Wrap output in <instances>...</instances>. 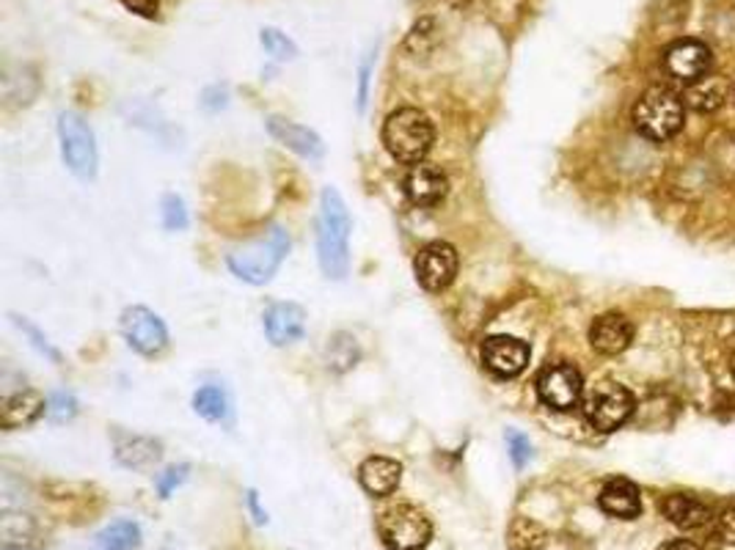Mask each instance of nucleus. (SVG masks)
<instances>
[{"label":"nucleus","mask_w":735,"mask_h":550,"mask_svg":"<svg viewBox=\"0 0 735 550\" xmlns=\"http://www.w3.org/2000/svg\"><path fill=\"white\" fill-rule=\"evenodd\" d=\"M634 341V325L623 314H603L592 323L590 345L601 356H620Z\"/></svg>","instance_id":"2eb2a0df"},{"label":"nucleus","mask_w":735,"mask_h":550,"mask_svg":"<svg viewBox=\"0 0 735 550\" xmlns=\"http://www.w3.org/2000/svg\"><path fill=\"white\" fill-rule=\"evenodd\" d=\"M160 215H163V226H166L168 232H182V228L188 226V210H185V201L179 199V195L174 193L163 195Z\"/></svg>","instance_id":"c85d7f7f"},{"label":"nucleus","mask_w":735,"mask_h":550,"mask_svg":"<svg viewBox=\"0 0 735 550\" xmlns=\"http://www.w3.org/2000/svg\"><path fill=\"white\" fill-rule=\"evenodd\" d=\"M508 449H510V460H513V465L519 468V471L526 465V462L532 460L530 438H526V435H521V433H515V429H510V433H508Z\"/></svg>","instance_id":"2f4dec72"},{"label":"nucleus","mask_w":735,"mask_h":550,"mask_svg":"<svg viewBox=\"0 0 735 550\" xmlns=\"http://www.w3.org/2000/svg\"><path fill=\"white\" fill-rule=\"evenodd\" d=\"M259 42H263L265 53H268L270 58H276V61H292V58L298 56L296 42H292L287 34H281V31H276V29H263V34H259Z\"/></svg>","instance_id":"cd10ccee"},{"label":"nucleus","mask_w":735,"mask_h":550,"mask_svg":"<svg viewBox=\"0 0 735 550\" xmlns=\"http://www.w3.org/2000/svg\"><path fill=\"white\" fill-rule=\"evenodd\" d=\"M435 141V127L427 113L419 108H400L383 124V144L394 160L405 166H419L430 155Z\"/></svg>","instance_id":"7ed1b4c3"},{"label":"nucleus","mask_w":735,"mask_h":550,"mask_svg":"<svg viewBox=\"0 0 735 550\" xmlns=\"http://www.w3.org/2000/svg\"><path fill=\"white\" fill-rule=\"evenodd\" d=\"M661 512L672 526L683 528V531H694V528H702L711 520V506L689 493L667 495L661 504Z\"/></svg>","instance_id":"a211bd4d"},{"label":"nucleus","mask_w":735,"mask_h":550,"mask_svg":"<svg viewBox=\"0 0 735 550\" xmlns=\"http://www.w3.org/2000/svg\"><path fill=\"white\" fill-rule=\"evenodd\" d=\"M548 534L532 517H515L508 528V548L510 550H546Z\"/></svg>","instance_id":"a878e982"},{"label":"nucleus","mask_w":735,"mask_h":550,"mask_svg":"<svg viewBox=\"0 0 735 550\" xmlns=\"http://www.w3.org/2000/svg\"><path fill=\"white\" fill-rule=\"evenodd\" d=\"M116 460L124 468L141 471L160 460V444L146 435H116Z\"/></svg>","instance_id":"412c9836"},{"label":"nucleus","mask_w":735,"mask_h":550,"mask_svg":"<svg viewBox=\"0 0 735 550\" xmlns=\"http://www.w3.org/2000/svg\"><path fill=\"white\" fill-rule=\"evenodd\" d=\"M631 413H634V396L625 385L612 383V380L598 383L584 400L587 422L601 433H614L617 427H623Z\"/></svg>","instance_id":"0eeeda50"},{"label":"nucleus","mask_w":735,"mask_h":550,"mask_svg":"<svg viewBox=\"0 0 735 550\" xmlns=\"http://www.w3.org/2000/svg\"><path fill=\"white\" fill-rule=\"evenodd\" d=\"M122 336L135 352L146 358L160 356L168 347V330L163 319L146 306H130L122 314Z\"/></svg>","instance_id":"6e6552de"},{"label":"nucleus","mask_w":735,"mask_h":550,"mask_svg":"<svg viewBox=\"0 0 735 550\" xmlns=\"http://www.w3.org/2000/svg\"><path fill=\"white\" fill-rule=\"evenodd\" d=\"M730 89H733V86L724 83L722 78H708L705 75V78L689 86V91H686V102H689V108H694L697 113H713L722 108L724 100H727Z\"/></svg>","instance_id":"5701e85b"},{"label":"nucleus","mask_w":735,"mask_h":550,"mask_svg":"<svg viewBox=\"0 0 735 550\" xmlns=\"http://www.w3.org/2000/svg\"><path fill=\"white\" fill-rule=\"evenodd\" d=\"M78 416V400H75L69 391H56V394L47 400V418L56 424L73 422Z\"/></svg>","instance_id":"c756f323"},{"label":"nucleus","mask_w":735,"mask_h":550,"mask_svg":"<svg viewBox=\"0 0 735 550\" xmlns=\"http://www.w3.org/2000/svg\"><path fill=\"white\" fill-rule=\"evenodd\" d=\"M14 325H18V328L23 330L25 336H29V339H31V345H34L36 350L42 352V356H47V358H51L53 363H62V356H58V352L53 350V345H51V341H47V336L42 334V330L36 328V325H31L29 319H25V317H14Z\"/></svg>","instance_id":"7c9ffc66"},{"label":"nucleus","mask_w":735,"mask_h":550,"mask_svg":"<svg viewBox=\"0 0 735 550\" xmlns=\"http://www.w3.org/2000/svg\"><path fill=\"white\" fill-rule=\"evenodd\" d=\"M658 550H700V545L691 542V539H672V542H664Z\"/></svg>","instance_id":"e433bc0d"},{"label":"nucleus","mask_w":735,"mask_h":550,"mask_svg":"<svg viewBox=\"0 0 735 550\" xmlns=\"http://www.w3.org/2000/svg\"><path fill=\"white\" fill-rule=\"evenodd\" d=\"M733 378H735V356H733Z\"/></svg>","instance_id":"ea45409f"},{"label":"nucleus","mask_w":735,"mask_h":550,"mask_svg":"<svg viewBox=\"0 0 735 550\" xmlns=\"http://www.w3.org/2000/svg\"><path fill=\"white\" fill-rule=\"evenodd\" d=\"M141 528L133 520H116L102 528L89 550H138Z\"/></svg>","instance_id":"393cba45"},{"label":"nucleus","mask_w":735,"mask_h":550,"mask_svg":"<svg viewBox=\"0 0 735 550\" xmlns=\"http://www.w3.org/2000/svg\"><path fill=\"white\" fill-rule=\"evenodd\" d=\"M416 281L427 292H441L457 276V250L449 243H430L416 256Z\"/></svg>","instance_id":"9d476101"},{"label":"nucleus","mask_w":735,"mask_h":550,"mask_svg":"<svg viewBox=\"0 0 735 550\" xmlns=\"http://www.w3.org/2000/svg\"><path fill=\"white\" fill-rule=\"evenodd\" d=\"M287 254H290V234H287L281 226H270L268 232H263L259 237L237 245V248L229 254L226 265L240 281L263 287L274 279L276 270L281 267V261L287 259Z\"/></svg>","instance_id":"f03ea898"},{"label":"nucleus","mask_w":735,"mask_h":550,"mask_svg":"<svg viewBox=\"0 0 735 550\" xmlns=\"http://www.w3.org/2000/svg\"><path fill=\"white\" fill-rule=\"evenodd\" d=\"M58 141H62V157L69 171L78 179L89 182L97 173V144L89 122L80 113L67 111L58 116Z\"/></svg>","instance_id":"423d86ee"},{"label":"nucleus","mask_w":735,"mask_h":550,"mask_svg":"<svg viewBox=\"0 0 735 550\" xmlns=\"http://www.w3.org/2000/svg\"><path fill=\"white\" fill-rule=\"evenodd\" d=\"M601 509L606 515L620 517V520H634L639 517L642 512V498H639V487L628 479H612L606 482V487L601 490V498H598Z\"/></svg>","instance_id":"6ab92c4d"},{"label":"nucleus","mask_w":735,"mask_h":550,"mask_svg":"<svg viewBox=\"0 0 735 550\" xmlns=\"http://www.w3.org/2000/svg\"><path fill=\"white\" fill-rule=\"evenodd\" d=\"M47 413V400L36 391H20V394L9 396L3 402V411H0V424L3 429H20L31 427L34 422H40Z\"/></svg>","instance_id":"aec40b11"},{"label":"nucleus","mask_w":735,"mask_h":550,"mask_svg":"<svg viewBox=\"0 0 735 550\" xmlns=\"http://www.w3.org/2000/svg\"><path fill=\"white\" fill-rule=\"evenodd\" d=\"M711 50H708V45H702L697 40H680L675 45H669L667 53H664V67H667V72L675 80L689 86L705 78L711 72Z\"/></svg>","instance_id":"9b49d317"},{"label":"nucleus","mask_w":735,"mask_h":550,"mask_svg":"<svg viewBox=\"0 0 735 550\" xmlns=\"http://www.w3.org/2000/svg\"><path fill=\"white\" fill-rule=\"evenodd\" d=\"M358 356H361V352H358V341L356 336L350 334H334L328 339V345H325V367L336 374L356 367Z\"/></svg>","instance_id":"bb28decb"},{"label":"nucleus","mask_w":735,"mask_h":550,"mask_svg":"<svg viewBox=\"0 0 735 550\" xmlns=\"http://www.w3.org/2000/svg\"><path fill=\"white\" fill-rule=\"evenodd\" d=\"M188 471H190V465L166 468V471L157 476V493H160V498H168V495H171L174 490L185 482V479H188Z\"/></svg>","instance_id":"473e14b6"},{"label":"nucleus","mask_w":735,"mask_h":550,"mask_svg":"<svg viewBox=\"0 0 735 550\" xmlns=\"http://www.w3.org/2000/svg\"><path fill=\"white\" fill-rule=\"evenodd\" d=\"M268 133L279 141L281 146H287L296 155L307 157V160H320L325 155V144L314 130L303 127V124L290 122V119L270 116L268 119Z\"/></svg>","instance_id":"4468645a"},{"label":"nucleus","mask_w":735,"mask_h":550,"mask_svg":"<svg viewBox=\"0 0 735 550\" xmlns=\"http://www.w3.org/2000/svg\"><path fill=\"white\" fill-rule=\"evenodd\" d=\"M634 124L645 138L669 141L683 127V100L667 86H653L636 102Z\"/></svg>","instance_id":"20e7f679"},{"label":"nucleus","mask_w":735,"mask_h":550,"mask_svg":"<svg viewBox=\"0 0 735 550\" xmlns=\"http://www.w3.org/2000/svg\"><path fill=\"white\" fill-rule=\"evenodd\" d=\"M378 537L389 550H424L433 537V523L419 506L397 504L378 517Z\"/></svg>","instance_id":"39448f33"},{"label":"nucleus","mask_w":735,"mask_h":550,"mask_svg":"<svg viewBox=\"0 0 735 550\" xmlns=\"http://www.w3.org/2000/svg\"><path fill=\"white\" fill-rule=\"evenodd\" d=\"M122 3L124 9L146 20H155L157 12H160V0H122Z\"/></svg>","instance_id":"c9c22d12"},{"label":"nucleus","mask_w":735,"mask_h":550,"mask_svg":"<svg viewBox=\"0 0 735 550\" xmlns=\"http://www.w3.org/2000/svg\"><path fill=\"white\" fill-rule=\"evenodd\" d=\"M350 232L353 221L345 199L336 188H325L318 215V259L325 279L342 281L350 270Z\"/></svg>","instance_id":"f257e3e1"},{"label":"nucleus","mask_w":735,"mask_h":550,"mask_svg":"<svg viewBox=\"0 0 735 550\" xmlns=\"http://www.w3.org/2000/svg\"><path fill=\"white\" fill-rule=\"evenodd\" d=\"M537 394L552 411H573L584 396V380L570 363H552L537 378Z\"/></svg>","instance_id":"1a4fd4ad"},{"label":"nucleus","mask_w":735,"mask_h":550,"mask_svg":"<svg viewBox=\"0 0 735 550\" xmlns=\"http://www.w3.org/2000/svg\"><path fill=\"white\" fill-rule=\"evenodd\" d=\"M482 363L497 378H519L530 367V347L515 336H490L482 345Z\"/></svg>","instance_id":"f8f14e48"},{"label":"nucleus","mask_w":735,"mask_h":550,"mask_svg":"<svg viewBox=\"0 0 735 550\" xmlns=\"http://www.w3.org/2000/svg\"><path fill=\"white\" fill-rule=\"evenodd\" d=\"M716 537L735 548V506H730L716 517Z\"/></svg>","instance_id":"72a5a7b5"},{"label":"nucleus","mask_w":735,"mask_h":550,"mask_svg":"<svg viewBox=\"0 0 735 550\" xmlns=\"http://www.w3.org/2000/svg\"><path fill=\"white\" fill-rule=\"evenodd\" d=\"M402 479V465L389 457H367L358 468V482L375 498H386V495L394 493L400 487Z\"/></svg>","instance_id":"f3484780"},{"label":"nucleus","mask_w":735,"mask_h":550,"mask_svg":"<svg viewBox=\"0 0 735 550\" xmlns=\"http://www.w3.org/2000/svg\"><path fill=\"white\" fill-rule=\"evenodd\" d=\"M36 537H40V526L31 515L23 512H3L0 517V545L3 550H20V548H36Z\"/></svg>","instance_id":"4be33fe9"},{"label":"nucleus","mask_w":735,"mask_h":550,"mask_svg":"<svg viewBox=\"0 0 735 550\" xmlns=\"http://www.w3.org/2000/svg\"><path fill=\"white\" fill-rule=\"evenodd\" d=\"M248 506H252V512H254V520H257V523H268V515H265V512L259 509V495L254 493V490H248Z\"/></svg>","instance_id":"4c0bfd02"},{"label":"nucleus","mask_w":735,"mask_h":550,"mask_svg":"<svg viewBox=\"0 0 735 550\" xmlns=\"http://www.w3.org/2000/svg\"><path fill=\"white\" fill-rule=\"evenodd\" d=\"M372 61H375V56H372V53H369V56L361 61V67H358V111H364V108H367L369 75H372Z\"/></svg>","instance_id":"f704fd0d"},{"label":"nucleus","mask_w":735,"mask_h":550,"mask_svg":"<svg viewBox=\"0 0 735 550\" xmlns=\"http://www.w3.org/2000/svg\"><path fill=\"white\" fill-rule=\"evenodd\" d=\"M730 100H733V105H735V86H733V89H730Z\"/></svg>","instance_id":"58836bf2"},{"label":"nucleus","mask_w":735,"mask_h":550,"mask_svg":"<svg viewBox=\"0 0 735 550\" xmlns=\"http://www.w3.org/2000/svg\"><path fill=\"white\" fill-rule=\"evenodd\" d=\"M193 411L204 422L226 424L232 418V400H229V394L221 385H201L193 394Z\"/></svg>","instance_id":"b1692460"},{"label":"nucleus","mask_w":735,"mask_h":550,"mask_svg":"<svg viewBox=\"0 0 735 550\" xmlns=\"http://www.w3.org/2000/svg\"><path fill=\"white\" fill-rule=\"evenodd\" d=\"M446 190H449V182H446V173L441 168L419 162V166H411V171H408L405 195L411 199V204L435 206L438 201H444Z\"/></svg>","instance_id":"dca6fc26"},{"label":"nucleus","mask_w":735,"mask_h":550,"mask_svg":"<svg viewBox=\"0 0 735 550\" xmlns=\"http://www.w3.org/2000/svg\"><path fill=\"white\" fill-rule=\"evenodd\" d=\"M265 334L276 347L296 345L303 334H307V312L298 303L281 301L268 306L265 312Z\"/></svg>","instance_id":"ddd939ff"}]
</instances>
